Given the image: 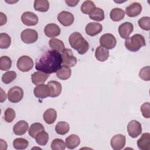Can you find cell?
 Instances as JSON below:
<instances>
[{
    "mask_svg": "<svg viewBox=\"0 0 150 150\" xmlns=\"http://www.w3.org/2000/svg\"><path fill=\"white\" fill-rule=\"evenodd\" d=\"M66 143L63 139L56 138L52 141L50 148L53 150H64L66 148Z\"/></svg>",
    "mask_w": 150,
    "mask_h": 150,
    "instance_id": "obj_37",
    "label": "cell"
},
{
    "mask_svg": "<svg viewBox=\"0 0 150 150\" xmlns=\"http://www.w3.org/2000/svg\"><path fill=\"white\" fill-rule=\"evenodd\" d=\"M142 11V5L137 2L129 4L125 8V13L129 17H135L140 14Z\"/></svg>",
    "mask_w": 150,
    "mask_h": 150,
    "instance_id": "obj_15",
    "label": "cell"
},
{
    "mask_svg": "<svg viewBox=\"0 0 150 150\" xmlns=\"http://www.w3.org/2000/svg\"><path fill=\"white\" fill-rule=\"evenodd\" d=\"M69 42L71 47L76 50L80 54L86 53L88 50V42L79 32H75L71 33L69 38Z\"/></svg>",
    "mask_w": 150,
    "mask_h": 150,
    "instance_id": "obj_2",
    "label": "cell"
},
{
    "mask_svg": "<svg viewBox=\"0 0 150 150\" xmlns=\"http://www.w3.org/2000/svg\"><path fill=\"white\" fill-rule=\"evenodd\" d=\"M63 66L71 67L77 63V58L74 56L72 51L69 49H65L62 52Z\"/></svg>",
    "mask_w": 150,
    "mask_h": 150,
    "instance_id": "obj_6",
    "label": "cell"
},
{
    "mask_svg": "<svg viewBox=\"0 0 150 150\" xmlns=\"http://www.w3.org/2000/svg\"><path fill=\"white\" fill-rule=\"evenodd\" d=\"M0 142H1V144H1V149H2V150L6 149H7V144H6V142L2 139H0Z\"/></svg>",
    "mask_w": 150,
    "mask_h": 150,
    "instance_id": "obj_46",
    "label": "cell"
},
{
    "mask_svg": "<svg viewBox=\"0 0 150 150\" xmlns=\"http://www.w3.org/2000/svg\"><path fill=\"white\" fill-rule=\"evenodd\" d=\"M43 118L46 123L47 124H52L56 120L57 112L53 108H49L44 112Z\"/></svg>",
    "mask_w": 150,
    "mask_h": 150,
    "instance_id": "obj_24",
    "label": "cell"
},
{
    "mask_svg": "<svg viewBox=\"0 0 150 150\" xmlns=\"http://www.w3.org/2000/svg\"><path fill=\"white\" fill-rule=\"evenodd\" d=\"M110 16L112 21L118 22L124 18L125 12L121 8H115L111 11Z\"/></svg>",
    "mask_w": 150,
    "mask_h": 150,
    "instance_id": "obj_27",
    "label": "cell"
},
{
    "mask_svg": "<svg viewBox=\"0 0 150 150\" xmlns=\"http://www.w3.org/2000/svg\"><path fill=\"white\" fill-rule=\"evenodd\" d=\"M33 93L36 97L43 99L50 96V90L47 85L42 84L35 87Z\"/></svg>",
    "mask_w": 150,
    "mask_h": 150,
    "instance_id": "obj_13",
    "label": "cell"
},
{
    "mask_svg": "<svg viewBox=\"0 0 150 150\" xmlns=\"http://www.w3.org/2000/svg\"><path fill=\"white\" fill-rule=\"evenodd\" d=\"M80 143V139L77 135L71 134L66 138V145L68 149H74L79 145Z\"/></svg>",
    "mask_w": 150,
    "mask_h": 150,
    "instance_id": "obj_23",
    "label": "cell"
},
{
    "mask_svg": "<svg viewBox=\"0 0 150 150\" xmlns=\"http://www.w3.org/2000/svg\"><path fill=\"white\" fill-rule=\"evenodd\" d=\"M12 60L10 57L6 56H1L0 58V69L2 71H6L11 69Z\"/></svg>",
    "mask_w": 150,
    "mask_h": 150,
    "instance_id": "obj_34",
    "label": "cell"
},
{
    "mask_svg": "<svg viewBox=\"0 0 150 150\" xmlns=\"http://www.w3.org/2000/svg\"><path fill=\"white\" fill-rule=\"evenodd\" d=\"M89 17L91 19L96 21H102L104 19V12L101 8L96 7L89 14Z\"/></svg>",
    "mask_w": 150,
    "mask_h": 150,
    "instance_id": "obj_29",
    "label": "cell"
},
{
    "mask_svg": "<svg viewBox=\"0 0 150 150\" xmlns=\"http://www.w3.org/2000/svg\"><path fill=\"white\" fill-rule=\"evenodd\" d=\"M49 45L52 49L58 52H62L65 49L63 41L57 38H52L49 41Z\"/></svg>",
    "mask_w": 150,
    "mask_h": 150,
    "instance_id": "obj_25",
    "label": "cell"
},
{
    "mask_svg": "<svg viewBox=\"0 0 150 150\" xmlns=\"http://www.w3.org/2000/svg\"><path fill=\"white\" fill-rule=\"evenodd\" d=\"M17 68L22 72L30 71L34 66V63L31 57L28 56H21L16 63Z\"/></svg>",
    "mask_w": 150,
    "mask_h": 150,
    "instance_id": "obj_4",
    "label": "cell"
},
{
    "mask_svg": "<svg viewBox=\"0 0 150 150\" xmlns=\"http://www.w3.org/2000/svg\"><path fill=\"white\" fill-rule=\"evenodd\" d=\"M96 8V5L93 1H86L81 6V11L83 13L89 15Z\"/></svg>",
    "mask_w": 150,
    "mask_h": 150,
    "instance_id": "obj_33",
    "label": "cell"
},
{
    "mask_svg": "<svg viewBox=\"0 0 150 150\" xmlns=\"http://www.w3.org/2000/svg\"><path fill=\"white\" fill-rule=\"evenodd\" d=\"M35 140L38 144L41 146H45L48 142L49 134L47 132L42 131L39 132L35 137Z\"/></svg>",
    "mask_w": 150,
    "mask_h": 150,
    "instance_id": "obj_32",
    "label": "cell"
},
{
    "mask_svg": "<svg viewBox=\"0 0 150 150\" xmlns=\"http://www.w3.org/2000/svg\"><path fill=\"white\" fill-rule=\"evenodd\" d=\"M150 67L149 66H146L142 68L139 73V77L145 81H149L150 80Z\"/></svg>",
    "mask_w": 150,
    "mask_h": 150,
    "instance_id": "obj_40",
    "label": "cell"
},
{
    "mask_svg": "<svg viewBox=\"0 0 150 150\" xmlns=\"http://www.w3.org/2000/svg\"><path fill=\"white\" fill-rule=\"evenodd\" d=\"M29 145L28 141L23 138H18L14 139L13 146L16 149H25Z\"/></svg>",
    "mask_w": 150,
    "mask_h": 150,
    "instance_id": "obj_36",
    "label": "cell"
},
{
    "mask_svg": "<svg viewBox=\"0 0 150 150\" xmlns=\"http://www.w3.org/2000/svg\"><path fill=\"white\" fill-rule=\"evenodd\" d=\"M23 97V90L19 86H14L8 92V100L13 103H16L22 100Z\"/></svg>",
    "mask_w": 150,
    "mask_h": 150,
    "instance_id": "obj_5",
    "label": "cell"
},
{
    "mask_svg": "<svg viewBox=\"0 0 150 150\" xmlns=\"http://www.w3.org/2000/svg\"><path fill=\"white\" fill-rule=\"evenodd\" d=\"M146 45L144 37L140 34H135L128 38L125 41V47L131 52H137L141 47Z\"/></svg>",
    "mask_w": 150,
    "mask_h": 150,
    "instance_id": "obj_3",
    "label": "cell"
},
{
    "mask_svg": "<svg viewBox=\"0 0 150 150\" xmlns=\"http://www.w3.org/2000/svg\"><path fill=\"white\" fill-rule=\"evenodd\" d=\"M21 21L22 23L28 26H35L38 23V17L33 12L26 11L22 13L21 16Z\"/></svg>",
    "mask_w": 150,
    "mask_h": 150,
    "instance_id": "obj_10",
    "label": "cell"
},
{
    "mask_svg": "<svg viewBox=\"0 0 150 150\" xmlns=\"http://www.w3.org/2000/svg\"><path fill=\"white\" fill-rule=\"evenodd\" d=\"M59 22L64 26H70L74 22L73 15L68 11H62L57 15Z\"/></svg>",
    "mask_w": 150,
    "mask_h": 150,
    "instance_id": "obj_11",
    "label": "cell"
},
{
    "mask_svg": "<svg viewBox=\"0 0 150 150\" xmlns=\"http://www.w3.org/2000/svg\"><path fill=\"white\" fill-rule=\"evenodd\" d=\"M95 57L99 62H105L109 57V51L101 46H98L96 49Z\"/></svg>",
    "mask_w": 150,
    "mask_h": 150,
    "instance_id": "obj_22",
    "label": "cell"
},
{
    "mask_svg": "<svg viewBox=\"0 0 150 150\" xmlns=\"http://www.w3.org/2000/svg\"><path fill=\"white\" fill-rule=\"evenodd\" d=\"M44 32L47 37L54 38L60 35V29L59 26L55 23H49L45 27Z\"/></svg>",
    "mask_w": 150,
    "mask_h": 150,
    "instance_id": "obj_18",
    "label": "cell"
},
{
    "mask_svg": "<svg viewBox=\"0 0 150 150\" xmlns=\"http://www.w3.org/2000/svg\"><path fill=\"white\" fill-rule=\"evenodd\" d=\"M47 86L50 90V97H58L62 92V87L61 84L57 81H50L47 83Z\"/></svg>",
    "mask_w": 150,
    "mask_h": 150,
    "instance_id": "obj_17",
    "label": "cell"
},
{
    "mask_svg": "<svg viewBox=\"0 0 150 150\" xmlns=\"http://www.w3.org/2000/svg\"><path fill=\"white\" fill-rule=\"evenodd\" d=\"M49 74L43 73L42 71H36L31 75L32 82L33 84L38 86L44 84L46 80L49 78Z\"/></svg>",
    "mask_w": 150,
    "mask_h": 150,
    "instance_id": "obj_19",
    "label": "cell"
},
{
    "mask_svg": "<svg viewBox=\"0 0 150 150\" xmlns=\"http://www.w3.org/2000/svg\"><path fill=\"white\" fill-rule=\"evenodd\" d=\"M103 30L101 24L97 22H90L85 28L86 33L91 36H94L100 33Z\"/></svg>",
    "mask_w": 150,
    "mask_h": 150,
    "instance_id": "obj_16",
    "label": "cell"
},
{
    "mask_svg": "<svg viewBox=\"0 0 150 150\" xmlns=\"http://www.w3.org/2000/svg\"><path fill=\"white\" fill-rule=\"evenodd\" d=\"M137 145L139 149L142 150L150 149V134L144 133L137 141Z\"/></svg>",
    "mask_w": 150,
    "mask_h": 150,
    "instance_id": "obj_20",
    "label": "cell"
},
{
    "mask_svg": "<svg viewBox=\"0 0 150 150\" xmlns=\"http://www.w3.org/2000/svg\"><path fill=\"white\" fill-rule=\"evenodd\" d=\"M15 117V111L12 108H8L4 112V119L7 122H11Z\"/></svg>",
    "mask_w": 150,
    "mask_h": 150,
    "instance_id": "obj_41",
    "label": "cell"
},
{
    "mask_svg": "<svg viewBox=\"0 0 150 150\" xmlns=\"http://www.w3.org/2000/svg\"><path fill=\"white\" fill-rule=\"evenodd\" d=\"M110 144L114 150L122 149L125 145V136L122 134H117L112 137Z\"/></svg>",
    "mask_w": 150,
    "mask_h": 150,
    "instance_id": "obj_12",
    "label": "cell"
},
{
    "mask_svg": "<svg viewBox=\"0 0 150 150\" xmlns=\"http://www.w3.org/2000/svg\"><path fill=\"white\" fill-rule=\"evenodd\" d=\"M45 130L44 126L39 122H35L32 124L29 129L28 133L32 138H35L36 135L40 131Z\"/></svg>",
    "mask_w": 150,
    "mask_h": 150,
    "instance_id": "obj_31",
    "label": "cell"
},
{
    "mask_svg": "<svg viewBox=\"0 0 150 150\" xmlns=\"http://www.w3.org/2000/svg\"><path fill=\"white\" fill-rule=\"evenodd\" d=\"M79 2V1H65V2L67 4V5L71 7L76 6Z\"/></svg>",
    "mask_w": 150,
    "mask_h": 150,
    "instance_id": "obj_44",
    "label": "cell"
},
{
    "mask_svg": "<svg viewBox=\"0 0 150 150\" xmlns=\"http://www.w3.org/2000/svg\"><path fill=\"white\" fill-rule=\"evenodd\" d=\"M28 123L24 120H21L14 125L13 127V131L16 135H22L28 131Z\"/></svg>",
    "mask_w": 150,
    "mask_h": 150,
    "instance_id": "obj_21",
    "label": "cell"
},
{
    "mask_svg": "<svg viewBox=\"0 0 150 150\" xmlns=\"http://www.w3.org/2000/svg\"><path fill=\"white\" fill-rule=\"evenodd\" d=\"M100 43L101 46L107 49H113L117 43L115 36L111 33H105L100 38Z\"/></svg>",
    "mask_w": 150,
    "mask_h": 150,
    "instance_id": "obj_7",
    "label": "cell"
},
{
    "mask_svg": "<svg viewBox=\"0 0 150 150\" xmlns=\"http://www.w3.org/2000/svg\"><path fill=\"white\" fill-rule=\"evenodd\" d=\"M138 23L142 29L147 31L150 30V18L149 16H143L141 18L138 20Z\"/></svg>",
    "mask_w": 150,
    "mask_h": 150,
    "instance_id": "obj_39",
    "label": "cell"
},
{
    "mask_svg": "<svg viewBox=\"0 0 150 150\" xmlns=\"http://www.w3.org/2000/svg\"><path fill=\"white\" fill-rule=\"evenodd\" d=\"M34 9L39 12H47L49 8V2L46 0H35L33 5Z\"/></svg>",
    "mask_w": 150,
    "mask_h": 150,
    "instance_id": "obj_28",
    "label": "cell"
},
{
    "mask_svg": "<svg viewBox=\"0 0 150 150\" xmlns=\"http://www.w3.org/2000/svg\"><path fill=\"white\" fill-rule=\"evenodd\" d=\"M70 129L69 124L67 122L59 121L55 126V131L59 135H65Z\"/></svg>",
    "mask_w": 150,
    "mask_h": 150,
    "instance_id": "obj_30",
    "label": "cell"
},
{
    "mask_svg": "<svg viewBox=\"0 0 150 150\" xmlns=\"http://www.w3.org/2000/svg\"><path fill=\"white\" fill-rule=\"evenodd\" d=\"M127 131L131 138H135L138 137L142 132L141 123L137 120H131L128 124Z\"/></svg>",
    "mask_w": 150,
    "mask_h": 150,
    "instance_id": "obj_9",
    "label": "cell"
},
{
    "mask_svg": "<svg viewBox=\"0 0 150 150\" xmlns=\"http://www.w3.org/2000/svg\"><path fill=\"white\" fill-rule=\"evenodd\" d=\"M16 73L14 71H9L5 73L2 76V81L5 84H9L16 77Z\"/></svg>",
    "mask_w": 150,
    "mask_h": 150,
    "instance_id": "obj_38",
    "label": "cell"
},
{
    "mask_svg": "<svg viewBox=\"0 0 150 150\" xmlns=\"http://www.w3.org/2000/svg\"><path fill=\"white\" fill-rule=\"evenodd\" d=\"M71 74V69L65 66H62V67L56 71V76L57 77L63 80H67Z\"/></svg>",
    "mask_w": 150,
    "mask_h": 150,
    "instance_id": "obj_26",
    "label": "cell"
},
{
    "mask_svg": "<svg viewBox=\"0 0 150 150\" xmlns=\"http://www.w3.org/2000/svg\"><path fill=\"white\" fill-rule=\"evenodd\" d=\"M11 43V39L9 35L6 33L0 34V47L1 49L8 48Z\"/></svg>",
    "mask_w": 150,
    "mask_h": 150,
    "instance_id": "obj_35",
    "label": "cell"
},
{
    "mask_svg": "<svg viewBox=\"0 0 150 150\" xmlns=\"http://www.w3.org/2000/svg\"><path fill=\"white\" fill-rule=\"evenodd\" d=\"M134 30L133 25L129 22H126L121 25H120L118 27V33L120 36L123 39H127L129 38V36L132 32Z\"/></svg>",
    "mask_w": 150,
    "mask_h": 150,
    "instance_id": "obj_14",
    "label": "cell"
},
{
    "mask_svg": "<svg viewBox=\"0 0 150 150\" xmlns=\"http://www.w3.org/2000/svg\"><path fill=\"white\" fill-rule=\"evenodd\" d=\"M21 37L24 43L30 44L35 42L38 40V33L34 29H26L21 32Z\"/></svg>",
    "mask_w": 150,
    "mask_h": 150,
    "instance_id": "obj_8",
    "label": "cell"
},
{
    "mask_svg": "<svg viewBox=\"0 0 150 150\" xmlns=\"http://www.w3.org/2000/svg\"><path fill=\"white\" fill-rule=\"evenodd\" d=\"M62 57L61 54L53 50L45 52L36 61L35 69L46 74H52L62 67Z\"/></svg>",
    "mask_w": 150,
    "mask_h": 150,
    "instance_id": "obj_1",
    "label": "cell"
},
{
    "mask_svg": "<svg viewBox=\"0 0 150 150\" xmlns=\"http://www.w3.org/2000/svg\"><path fill=\"white\" fill-rule=\"evenodd\" d=\"M1 103H3L4 101H5L6 98V95L5 92L3 90L2 88H1Z\"/></svg>",
    "mask_w": 150,
    "mask_h": 150,
    "instance_id": "obj_45",
    "label": "cell"
},
{
    "mask_svg": "<svg viewBox=\"0 0 150 150\" xmlns=\"http://www.w3.org/2000/svg\"><path fill=\"white\" fill-rule=\"evenodd\" d=\"M150 104L149 102L144 103L141 107V111L144 117L149 118L150 117Z\"/></svg>",
    "mask_w": 150,
    "mask_h": 150,
    "instance_id": "obj_42",
    "label": "cell"
},
{
    "mask_svg": "<svg viewBox=\"0 0 150 150\" xmlns=\"http://www.w3.org/2000/svg\"><path fill=\"white\" fill-rule=\"evenodd\" d=\"M0 18H1L0 25L2 26L6 23L7 18H6V16L5 14H4L2 12H0Z\"/></svg>",
    "mask_w": 150,
    "mask_h": 150,
    "instance_id": "obj_43",
    "label": "cell"
}]
</instances>
